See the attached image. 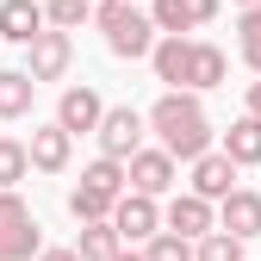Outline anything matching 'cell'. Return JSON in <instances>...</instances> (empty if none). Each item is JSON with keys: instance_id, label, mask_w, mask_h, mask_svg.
Wrapping results in <instances>:
<instances>
[{"instance_id": "cell-1", "label": "cell", "mask_w": 261, "mask_h": 261, "mask_svg": "<svg viewBox=\"0 0 261 261\" xmlns=\"http://www.w3.org/2000/svg\"><path fill=\"white\" fill-rule=\"evenodd\" d=\"M143 118H149V130L162 137V149H168L174 162L212 155V118H205V106H199V93H162Z\"/></svg>"}, {"instance_id": "cell-2", "label": "cell", "mask_w": 261, "mask_h": 261, "mask_svg": "<svg viewBox=\"0 0 261 261\" xmlns=\"http://www.w3.org/2000/svg\"><path fill=\"white\" fill-rule=\"evenodd\" d=\"M93 25L106 31V50H112L118 62H143V56H155V44H162L155 19H149L143 7H130V0H100V7H93Z\"/></svg>"}, {"instance_id": "cell-3", "label": "cell", "mask_w": 261, "mask_h": 261, "mask_svg": "<svg viewBox=\"0 0 261 261\" xmlns=\"http://www.w3.org/2000/svg\"><path fill=\"white\" fill-rule=\"evenodd\" d=\"M44 255V230L19 193H0V261H31Z\"/></svg>"}, {"instance_id": "cell-4", "label": "cell", "mask_w": 261, "mask_h": 261, "mask_svg": "<svg viewBox=\"0 0 261 261\" xmlns=\"http://www.w3.org/2000/svg\"><path fill=\"white\" fill-rule=\"evenodd\" d=\"M143 124H149V118H143L137 106H112V112H106V124L93 130V137H100V155L130 162V155L143 149Z\"/></svg>"}, {"instance_id": "cell-5", "label": "cell", "mask_w": 261, "mask_h": 261, "mask_svg": "<svg viewBox=\"0 0 261 261\" xmlns=\"http://www.w3.org/2000/svg\"><path fill=\"white\" fill-rule=\"evenodd\" d=\"M149 19L162 38H187V31L218 19V0H149Z\"/></svg>"}, {"instance_id": "cell-6", "label": "cell", "mask_w": 261, "mask_h": 261, "mask_svg": "<svg viewBox=\"0 0 261 261\" xmlns=\"http://www.w3.org/2000/svg\"><path fill=\"white\" fill-rule=\"evenodd\" d=\"M106 112H112V106H106L93 87H62V100H56V124L69 130V137H81V130H100Z\"/></svg>"}, {"instance_id": "cell-7", "label": "cell", "mask_w": 261, "mask_h": 261, "mask_svg": "<svg viewBox=\"0 0 261 261\" xmlns=\"http://www.w3.org/2000/svg\"><path fill=\"white\" fill-rule=\"evenodd\" d=\"M112 230H118L124 243H155V237H162V212H155V199L124 193V199L112 205Z\"/></svg>"}, {"instance_id": "cell-8", "label": "cell", "mask_w": 261, "mask_h": 261, "mask_svg": "<svg viewBox=\"0 0 261 261\" xmlns=\"http://www.w3.org/2000/svg\"><path fill=\"white\" fill-rule=\"evenodd\" d=\"M69 62H75L69 31H44V38L25 50V75H31V81H62V75H69Z\"/></svg>"}, {"instance_id": "cell-9", "label": "cell", "mask_w": 261, "mask_h": 261, "mask_svg": "<svg viewBox=\"0 0 261 261\" xmlns=\"http://www.w3.org/2000/svg\"><path fill=\"white\" fill-rule=\"evenodd\" d=\"M124 168H130V193H143V199H162L174 187V155L168 149H137Z\"/></svg>"}, {"instance_id": "cell-10", "label": "cell", "mask_w": 261, "mask_h": 261, "mask_svg": "<svg viewBox=\"0 0 261 261\" xmlns=\"http://www.w3.org/2000/svg\"><path fill=\"white\" fill-rule=\"evenodd\" d=\"M44 31H50V19H44L38 0H0V38H7V44H25L31 50Z\"/></svg>"}, {"instance_id": "cell-11", "label": "cell", "mask_w": 261, "mask_h": 261, "mask_svg": "<svg viewBox=\"0 0 261 261\" xmlns=\"http://www.w3.org/2000/svg\"><path fill=\"white\" fill-rule=\"evenodd\" d=\"M218 230H224V237H237V243H249V237H261V193H249V187H237L230 199L218 205Z\"/></svg>"}, {"instance_id": "cell-12", "label": "cell", "mask_w": 261, "mask_h": 261, "mask_svg": "<svg viewBox=\"0 0 261 261\" xmlns=\"http://www.w3.org/2000/svg\"><path fill=\"white\" fill-rule=\"evenodd\" d=\"M193 193H199V199H230V193H237V162L230 155H224V149H212V155H199V162H193Z\"/></svg>"}, {"instance_id": "cell-13", "label": "cell", "mask_w": 261, "mask_h": 261, "mask_svg": "<svg viewBox=\"0 0 261 261\" xmlns=\"http://www.w3.org/2000/svg\"><path fill=\"white\" fill-rule=\"evenodd\" d=\"M212 224H218V212H212V199H199V193H180V199L168 205V230L187 237V243H205Z\"/></svg>"}, {"instance_id": "cell-14", "label": "cell", "mask_w": 261, "mask_h": 261, "mask_svg": "<svg viewBox=\"0 0 261 261\" xmlns=\"http://www.w3.org/2000/svg\"><path fill=\"white\" fill-rule=\"evenodd\" d=\"M155 81H168V93H187V75H193V38H162L155 56H149Z\"/></svg>"}, {"instance_id": "cell-15", "label": "cell", "mask_w": 261, "mask_h": 261, "mask_svg": "<svg viewBox=\"0 0 261 261\" xmlns=\"http://www.w3.org/2000/svg\"><path fill=\"white\" fill-rule=\"evenodd\" d=\"M69 149H75V137L62 124H38V130H31V168L62 174V168H69Z\"/></svg>"}, {"instance_id": "cell-16", "label": "cell", "mask_w": 261, "mask_h": 261, "mask_svg": "<svg viewBox=\"0 0 261 261\" xmlns=\"http://www.w3.org/2000/svg\"><path fill=\"white\" fill-rule=\"evenodd\" d=\"M224 155H230L237 168H255V162H261V118L243 112L230 130H224Z\"/></svg>"}, {"instance_id": "cell-17", "label": "cell", "mask_w": 261, "mask_h": 261, "mask_svg": "<svg viewBox=\"0 0 261 261\" xmlns=\"http://www.w3.org/2000/svg\"><path fill=\"white\" fill-rule=\"evenodd\" d=\"M75 255H81V261H118V255H124V237L112 230V224H81Z\"/></svg>"}, {"instance_id": "cell-18", "label": "cell", "mask_w": 261, "mask_h": 261, "mask_svg": "<svg viewBox=\"0 0 261 261\" xmlns=\"http://www.w3.org/2000/svg\"><path fill=\"white\" fill-rule=\"evenodd\" d=\"M31 93H38V81H31L25 69H0V118H25Z\"/></svg>"}, {"instance_id": "cell-19", "label": "cell", "mask_w": 261, "mask_h": 261, "mask_svg": "<svg viewBox=\"0 0 261 261\" xmlns=\"http://www.w3.org/2000/svg\"><path fill=\"white\" fill-rule=\"evenodd\" d=\"M224 69H230V62H224V50H218V44H193V75H187V93L218 87V81H224Z\"/></svg>"}, {"instance_id": "cell-20", "label": "cell", "mask_w": 261, "mask_h": 261, "mask_svg": "<svg viewBox=\"0 0 261 261\" xmlns=\"http://www.w3.org/2000/svg\"><path fill=\"white\" fill-rule=\"evenodd\" d=\"M112 205H118L112 193H100V187H87V180H81V187L69 193V212H75V224H112Z\"/></svg>"}, {"instance_id": "cell-21", "label": "cell", "mask_w": 261, "mask_h": 261, "mask_svg": "<svg viewBox=\"0 0 261 261\" xmlns=\"http://www.w3.org/2000/svg\"><path fill=\"white\" fill-rule=\"evenodd\" d=\"M25 168H31V143L0 137V193H13V187L25 180Z\"/></svg>"}, {"instance_id": "cell-22", "label": "cell", "mask_w": 261, "mask_h": 261, "mask_svg": "<svg viewBox=\"0 0 261 261\" xmlns=\"http://www.w3.org/2000/svg\"><path fill=\"white\" fill-rule=\"evenodd\" d=\"M44 19H50V31H75L93 19V0H44Z\"/></svg>"}, {"instance_id": "cell-23", "label": "cell", "mask_w": 261, "mask_h": 261, "mask_svg": "<svg viewBox=\"0 0 261 261\" xmlns=\"http://www.w3.org/2000/svg\"><path fill=\"white\" fill-rule=\"evenodd\" d=\"M143 261H199V243H187V237H174V230H162V237L143 249Z\"/></svg>"}, {"instance_id": "cell-24", "label": "cell", "mask_w": 261, "mask_h": 261, "mask_svg": "<svg viewBox=\"0 0 261 261\" xmlns=\"http://www.w3.org/2000/svg\"><path fill=\"white\" fill-rule=\"evenodd\" d=\"M237 31H243V62L261 75V7H249V13L237 19Z\"/></svg>"}, {"instance_id": "cell-25", "label": "cell", "mask_w": 261, "mask_h": 261, "mask_svg": "<svg viewBox=\"0 0 261 261\" xmlns=\"http://www.w3.org/2000/svg\"><path fill=\"white\" fill-rule=\"evenodd\" d=\"M199 261H243V243L224 237V230H212V237L199 243Z\"/></svg>"}, {"instance_id": "cell-26", "label": "cell", "mask_w": 261, "mask_h": 261, "mask_svg": "<svg viewBox=\"0 0 261 261\" xmlns=\"http://www.w3.org/2000/svg\"><path fill=\"white\" fill-rule=\"evenodd\" d=\"M38 261H81V255H75V249H44Z\"/></svg>"}, {"instance_id": "cell-27", "label": "cell", "mask_w": 261, "mask_h": 261, "mask_svg": "<svg viewBox=\"0 0 261 261\" xmlns=\"http://www.w3.org/2000/svg\"><path fill=\"white\" fill-rule=\"evenodd\" d=\"M249 118H261V81H249Z\"/></svg>"}, {"instance_id": "cell-28", "label": "cell", "mask_w": 261, "mask_h": 261, "mask_svg": "<svg viewBox=\"0 0 261 261\" xmlns=\"http://www.w3.org/2000/svg\"><path fill=\"white\" fill-rule=\"evenodd\" d=\"M237 7H243V13H249V7H261V0H237Z\"/></svg>"}, {"instance_id": "cell-29", "label": "cell", "mask_w": 261, "mask_h": 261, "mask_svg": "<svg viewBox=\"0 0 261 261\" xmlns=\"http://www.w3.org/2000/svg\"><path fill=\"white\" fill-rule=\"evenodd\" d=\"M118 261H143V255H118Z\"/></svg>"}, {"instance_id": "cell-30", "label": "cell", "mask_w": 261, "mask_h": 261, "mask_svg": "<svg viewBox=\"0 0 261 261\" xmlns=\"http://www.w3.org/2000/svg\"><path fill=\"white\" fill-rule=\"evenodd\" d=\"M130 7H143V0H130Z\"/></svg>"}]
</instances>
